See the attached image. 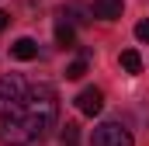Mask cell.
<instances>
[{
	"mask_svg": "<svg viewBox=\"0 0 149 146\" xmlns=\"http://www.w3.org/2000/svg\"><path fill=\"white\" fill-rule=\"evenodd\" d=\"M76 108L83 111V115H101V108H104V94H101L97 87H83L80 98H76Z\"/></svg>",
	"mask_w": 149,
	"mask_h": 146,
	"instance_id": "3957f363",
	"label": "cell"
},
{
	"mask_svg": "<svg viewBox=\"0 0 149 146\" xmlns=\"http://www.w3.org/2000/svg\"><path fill=\"white\" fill-rule=\"evenodd\" d=\"M59 118V98L49 84H28L17 73L0 77V143L31 146Z\"/></svg>",
	"mask_w": 149,
	"mask_h": 146,
	"instance_id": "6da1fadb",
	"label": "cell"
},
{
	"mask_svg": "<svg viewBox=\"0 0 149 146\" xmlns=\"http://www.w3.org/2000/svg\"><path fill=\"white\" fill-rule=\"evenodd\" d=\"M94 14L101 21H118L121 18V0H94Z\"/></svg>",
	"mask_w": 149,
	"mask_h": 146,
	"instance_id": "277c9868",
	"label": "cell"
},
{
	"mask_svg": "<svg viewBox=\"0 0 149 146\" xmlns=\"http://www.w3.org/2000/svg\"><path fill=\"white\" fill-rule=\"evenodd\" d=\"M83 73H87V59H76V63L66 66V77H70V80H80Z\"/></svg>",
	"mask_w": 149,
	"mask_h": 146,
	"instance_id": "9c48e42d",
	"label": "cell"
},
{
	"mask_svg": "<svg viewBox=\"0 0 149 146\" xmlns=\"http://www.w3.org/2000/svg\"><path fill=\"white\" fill-rule=\"evenodd\" d=\"M3 28H7V14L0 11V32H3Z\"/></svg>",
	"mask_w": 149,
	"mask_h": 146,
	"instance_id": "8fae6325",
	"label": "cell"
},
{
	"mask_svg": "<svg viewBox=\"0 0 149 146\" xmlns=\"http://www.w3.org/2000/svg\"><path fill=\"white\" fill-rule=\"evenodd\" d=\"M63 146H80V125H76V122H66V129H63Z\"/></svg>",
	"mask_w": 149,
	"mask_h": 146,
	"instance_id": "ba28073f",
	"label": "cell"
},
{
	"mask_svg": "<svg viewBox=\"0 0 149 146\" xmlns=\"http://www.w3.org/2000/svg\"><path fill=\"white\" fill-rule=\"evenodd\" d=\"M10 56H14V59H24V63H28V59H35V56H38L35 38H17V42L10 45Z\"/></svg>",
	"mask_w": 149,
	"mask_h": 146,
	"instance_id": "5b68a950",
	"label": "cell"
},
{
	"mask_svg": "<svg viewBox=\"0 0 149 146\" xmlns=\"http://www.w3.org/2000/svg\"><path fill=\"white\" fill-rule=\"evenodd\" d=\"M132 132L121 125V122H101L90 136V146H132Z\"/></svg>",
	"mask_w": 149,
	"mask_h": 146,
	"instance_id": "7a4b0ae2",
	"label": "cell"
},
{
	"mask_svg": "<svg viewBox=\"0 0 149 146\" xmlns=\"http://www.w3.org/2000/svg\"><path fill=\"white\" fill-rule=\"evenodd\" d=\"M135 38L139 42H149V21H139L135 25Z\"/></svg>",
	"mask_w": 149,
	"mask_h": 146,
	"instance_id": "30bf717a",
	"label": "cell"
},
{
	"mask_svg": "<svg viewBox=\"0 0 149 146\" xmlns=\"http://www.w3.org/2000/svg\"><path fill=\"white\" fill-rule=\"evenodd\" d=\"M56 42H59L63 49L73 45V25H70V21H59V25H56Z\"/></svg>",
	"mask_w": 149,
	"mask_h": 146,
	"instance_id": "52a82bcc",
	"label": "cell"
},
{
	"mask_svg": "<svg viewBox=\"0 0 149 146\" xmlns=\"http://www.w3.org/2000/svg\"><path fill=\"white\" fill-rule=\"evenodd\" d=\"M121 66H125V73H142V56L135 49H125L121 52Z\"/></svg>",
	"mask_w": 149,
	"mask_h": 146,
	"instance_id": "8992f818",
	"label": "cell"
}]
</instances>
